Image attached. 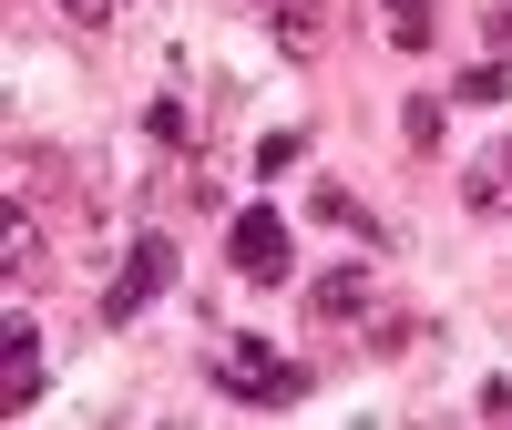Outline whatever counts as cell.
<instances>
[{"mask_svg": "<svg viewBox=\"0 0 512 430\" xmlns=\"http://www.w3.org/2000/svg\"><path fill=\"white\" fill-rule=\"evenodd\" d=\"M226 400H256V410H287V400H308V369H297L277 338H226Z\"/></svg>", "mask_w": 512, "mask_h": 430, "instance_id": "cell-1", "label": "cell"}, {"mask_svg": "<svg viewBox=\"0 0 512 430\" xmlns=\"http://www.w3.org/2000/svg\"><path fill=\"white\" fill-rule=\"evenodd\" d=\"M226 256H236V277L277 287V277L297 267V236H287V215H277V205H236V226H226Z\"/></svg>", "mask_w": 512, "mask_h": 430, "instance_id": "cell-2", "label": "cell"}, {"mask_svg": "<svg viewBox=\"0 0 512 430\" xmlns=\"http://www.w3.org/2000/svg\"><path fill=\"white\" fill-rule=\"evenodd\" d=\"M164 287H175V236H154V226H144L134 256H123V277L103 287V318H113V328H123V318H144Z\"/></svg>", "mask_w": 512, "mask_h": 430, "instance_id": "cell-3", "label": "cell"}, {"mask_svg": "<svg viewBox=\"0 0 512 430\" xmlns=\"http://www.w3.org/2000/svg\"><path fill=\"white\" fill-rule=\"evenodd\" d=\"M308 318H318V328H369V318H379V277H369V267L308 277Z\"/></svg>", "mask_w": 512, "mask_h": 430, "instance_id": "cell-4", "label": "cell"}, {"mask_svg": "<svg viewBox=\"0 0 512 430\" xmlns=\"http://www.w3.org/2000/svg\"><path fill=\"white\" fill-rule=\"evenodd\" d=\"M31 390H41V328L11 318V338H0V410H31Z\"/></svg>", "mask_w": 512, "mask_h": 430, "instance_id": "cell-5", "label": "cell"}, {"mask_svg": "<svg viewBox=\"0 0 512 430\" xmlns=\"http://www.w3.org/2000/svg\"><path fill=\"white\" fill-rule=\"evenodd\" d=\"M267 21H277V52L287 62H318L328 52V0H267Z\"/></svg>", "mask_w": 512, "mask_h": 430, "instance_id": "cell-6", "label": "cell"}, {"mask_svg": "<svg viewBox=\"0 0 512 430\" xmlns=\"http://www.w3.org/2000/svg\"><path fill=\"white\" fill-rule=\"evenodd\" d=\"M461 205L472 215H512V134L492 154H472V175H461Z\"/></svg>", "mask_w": 512, "mask_h": 430, "instance_id": "cell-7", "label": "cell"}, {"mask_svg": "<svg viewBox=\"0 0 512 430\" xmlns=\"http://www.w3.org/2000/svg\"><path fill=\"white\" fill-rule=\"evenodd\" d=\"M431 11L441 0H379V41L390 52H431Z\"/></svg>", "mask_w": 512, "mask_h": 430, "instance_id": "cell-8", "label": "cell"}, {"mask_svg": "<svg viewBox=\"0 0 512 430\" xmlns=\"http://www.w3.org/2000/svg\"><path fill=\"white\" fill-rule=\"evenodd\" d=\"M31 256H41V236H31V205H11V215H0V277H31Z\"/></svg>", "mask_w": 512, "mask_h": 430, "instance_id": "cell-9", "label": "cell"}, {"mask_svg": "<svg viewBox=\"0 0 512 430\" xmlns=\"http://www.w3.org/2000/svg\"><path fill=\"white\" fill-rule=\"evenodd\" d=\"M441 123H451V103H441V93H410V113H400V144H410V154H441Z\"/></svg>", "mask_w": 512, "mask_h": 430, "instance_id": "cell-10", "label": "cell"}, {"mask_svg": "<svg viewBox=\"0 0 512 430\" xmlns=\"http://www.w3.org/2000/svg\"><path fill=\"white\" fill-rule=\"evenodd\" d=\"M451 103H512V62H502V52H492V62H472V72L451 82Z\"/></svg>", "mask_w": 512, "mask_h": 430, "instance_id": "cell-11", "label": "cell"}, {"mask_svg": "<svg viewBox=\"0 0 512 430\" xmlns=\"http://www.w3.org/2000/svg\"><path fill=\"white\" fill-rule=\"evenodd\" d=\"M308 205H318V215H328V226H359V236H379V215H369V205H359V195H349V185H318V195H308Z\"/></svg>", "mask_w": 512, "mask_h": 430, "instance_id": "cell-12", "label": "cell"}, {"mask_svg": "<svg viewBox=\"0 0 512 430\" xmlns=\"http://www.w3.org/2000/svg\"><path fill=\"white\" fill-rule=\"evenodd\" d=\"M297 154H308V134H297V123H277V134H267V144H256V175H287V164H297Z\"/></svg>", "mask_w": 512, "mask_h": 430, "instance_id": "cell-13", "label": "cell"}, {"mask_svg": "<svg viewBox=\"0 0 512 430\" xmlns=\"http://www.w3.org/2000/svg\"><path fill=\"white\" fill-rule=\"evenodd\" d=\"M144 123H154V144H185V134H195V123H185V103H175V93H164V103H154Z\"/></svg>", "mask_w": 512, "mask_h": 430, "instance_id": "cell-14", "label": "cell"}, {"mask_svg": "<svg viewBox=\"0 0 512 430\" xmlns=\"http://www.w3.org/2000/svg\"><path fill=\"white\" fill-rule=\"evenodd\" d=\"M482 41H492V52L512 62V0H492V21H482Z\"/></svg>", "mask_w": 512, "mask_h": 430, "instance_id": "cell-15", "label": "cell"}, {"mask_svg": "<svg viewBox=\"0 0 512 430\" xmlns=\"http://www.w3.org/2000/svg\"><path fill=\"white\" fill-rule=\"evenodd\" d=\"M62 11H72V21H82V31H103V21H113V11H123V0H62Z\"/></svg>", "mask_w": 512, "mask_h": 430, "instance_id": "cell-16", "label": "cell"}, {"mask_svg": "<svg viewBox=\"0 0 512 430\" xmlns=\"http://www.w3.org/2000/svg\"><path fill=\"white\" fill-rule=\"evenodd\" d=\"M482 420H512V379H482Z\"/></svg>", "mask_w": 512, "mask_h": 430, "instance_id": "cell-17", "label": "cell"}]
</instances>
